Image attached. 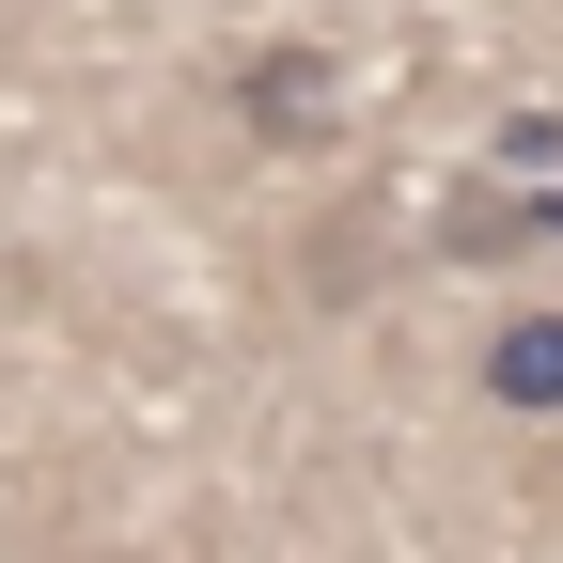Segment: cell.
<instances>
[{
	"mask_svg": "<svg viewBox=\"0 0 563 563\" xmlns=\"http://www.w3.org/2000/svg\"><path fill=\"white\" fill-rule=\"evenodd\" d=\"M235 125L282 141V157L329 141V125H344V63H329V47H251V63H235Z\"/></svg>",
	"mask_w": 563,
	"mask_h": 563,
	"instance_id": "1",
	"label": "cell"
},
{
	"mask_svg": "<svg viewBox=\"0 0 563 563\" xmlns=\"http://www.w3.org/2000/svg\"><path fill=\"white\" fill-rule=\"evenodd\" d=\"M563 235V188H454L439 203V251L454 266H501V251H548Z\"/></svg>",
	"mask_w": 563,
	"mask_h": 563,
	"instance_id": "2",
	"label": "cell"
},
{
	"mask_svg": "<svg viewBox=\"0 0 563 563\" xmlns=\"http://www.w3.org/2000/svg\"><path fill=\"white\" fill-rule=\"evenodd\" d=\"M485 407H517V422L563 407V313H501L485 329Z\"/></svg>",
	"mask_w": 563,
	"mask_h": 563,
	"instance_id": "3",
	"label": "cell"
}]
</instances>
